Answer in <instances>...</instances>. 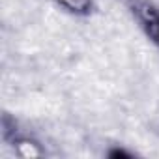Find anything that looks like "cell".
I'll use <instances>...</instances> for the list:
<instances>
[{"mask_svg":"<svg viewBox=\"0 0 159 159\" xmlns=\"http://www.w3.org/2000/svg\"><path fill=\"white\" fill-rule=\"evenodd\" d=\"M125 2L144 34L150 38L153 45L159 47V6L148 2V0H125Z\"/></svg>","mask_w":159,"mask_h":159,"instance_id":"6da1fadb","label":"cell"},{"mask_svg":"<svg viewBox=\"0 0 159 159\" xmlns=\"http://www.w3.org/2000/svg\"><path fill=\"white\" fill-rule=\"evenodd\" d=\"M54 4L77 17H86L94 11V0H54Z\"/></svg>","mask_w":159,"mask_h":159,"instance_id":"7a4b0ae2","label":"cell"},{"mask_svg":"<svg viewBox=\"0 0 159 159\" xmlns=\"http://www.w3.org/2000/svg\"><path fill=\"white\" fill-rule=\"evenodd\" d=\"M109 157H112V159H118V157H133V153L131 152H125V150H120V148H114V150L109 152Z\"/></svg>","mask_w":159,"mask_h":159,"instance_id":"3957f363","label":"cell"}]
</instances>
